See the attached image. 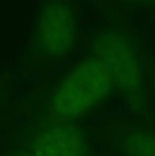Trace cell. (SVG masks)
<instances>
[{"label":"cell","instance_id":"cell-1","mask_svg":"<svg viewBox=\"0 0 155 156\" xmlns=\"http://www.w3.org/2000/svg\"><path fill=\"white\" fill-rule=\"evenodd\" d=\"M77 0H38L25 48L30 63H51L67 56L80 37Z\"/></svg>","mask_w":155,"mask_h":156},{"label":"cell","instance_id":"cell-2","mask_svg":"<svg viewBox=\"0 0 155 156\" xmlns=\"http://www.w3.org/2000/svg\"><path fill=\"white\" fill-rule=\"evenodd\" d=\"M90 51L105 64L113 85L134 111L145 104L143 74L135 41L121 28L106 26L90 41Z\"/></svg>","mask_w":155,"mask_h":156},{"label":"cell","instance_id":"cell-3","mask_svg":"<svg viewBox=\"0 0 155 156\" xmlns=\"http://www.w3.org/2000/svg\"><path fill=\"white\" fill-rule=\"evenodd\" d=\"M114 87L108 69L101 58L90 55L79 62L55 88L50 108L62 119H73L103 101Z\"/></svg>","mask_w":155,"mask_h":156},{"label":"cell","instance_id":"cell-4","mask_svg":"<svg viewBox=\"0 0 155 156\" xmlns=\"http://www.w3.org/2000/svg\"><path fill=\"white\" fill-rule=\"evenodd\" d=\"M31 150L33 156H88L82 133L69 122L39 132L32 140Z\"/></svg>","mask_w":155,"mask_h":156},{"label":"cell","instance_id":"cell-5","mask_svg":"<svg viewBox=\"0 0 155 156\" xmlns=\"http://www.w3.org/2000/svg\"><path fill=\"white\" fill-rule=\"evenodd\" d=\"M123 149L128 156H155V135L143 129H135L123 140Z\"/></svg>","mask_w":155,"mask_h":156},{"label":"cell","instance_id":"cell-6","mask_svg":"<svg viewBox=\"0 0 155 156\" xmlns=\"http://www.w3.org/2000/svg\"><path fill=\"white\" fill-rule=\"evenodd\" d=\"M126 3L134 4V5L143 6V8L149 9L155 12V0H121Z\"/></svg>","mask_w":155,"mask_h":156},{"label":"cell","instance_id":"cell-7","mask_svg":"<svg viewBox=\"0 0 155 156\" xmlns=\"http://www.w3.org/2000/svg\"><path fill=\"white\" fill-rule=\"evenodd\" d=\"M9 83H10V76L4 71H0V99L5 94L8 89Z\"/></svg>","mask_w":155,"mask_h":156},{"label":"cell","instance_id":"cell-8","mask_svg":"<svg viewBox=\"0 0 155 156\" xmlns=\"http://www.w3.org/2000/svg\"><path fill=\"white\" fill-rule=\"evenodd\" d=\"M25 156H33V155H32V154H31V155H25Z\"/></svg>","mask_w":155,"mask_h":156}]
</instances>
